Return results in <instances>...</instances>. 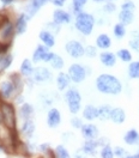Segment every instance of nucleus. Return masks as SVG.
<instances>
[{"instance_id": "41", "label": "nucleus", "mask_w": 139, "mask_h": 158, "mask_svg": "<svg viewBox=\"0 0 139 158\" xmlns=\"http://www.w3.org/2000/svg\"><path fill=\"white\" fill-rule=\"evenodd\" d=\"M120 10L132 11V12H134V11H136V4H134L133 0H124L122 4L120 5Z\"/></svg>"}, {"instance_id": "25", "label": "nucleus", "mask_w": 139, "mask_h": 158, "mask_svg": "<svg viewBox=\"0 0 139 158\" xmlns=\"http://www.w3.org/2000/svg\"><path fill=\"white\" fill-rule=\"evenodd\" d=\"M124 143L126 145H129V146H134L139 144V132L137 129L132 128L128 129L125 134H124Z\"/></svg>"}, {"instance_id": "56", "label": "nucleus", "mask_w": 139, "mask_h": 158, "mask_svg": "<svg viewBox=\"0 0 139 158\" xmlns=\"http://www.w3.org/2000/svg\"><path fill=\"white\" fill-rule=\"evenodd\" d=\"M22 1H29V0H22Z\"/></svg>"}, {"instance_id": "46", "label": "nucleus", "mask_w": 139, "mask_h": 158, "mask_svg": "<svg viewBox=\"0 0 139 158\" xmlns=\"http://www.w3.org/2000/svg\"><path fill=\"white\" fill-rule=\"evenodd\" d=\"M11 48L10 43H4L0 41V54H5V53H9V50Z\"/></svg>"}, {"instance_id": "4", "label": "nucleus", "mask_w": 139, "mask_h": 158, "mask_svg": "<svg viewBox=\"0 0 139 158\" xmlns=\"http://www.w3.org/2000/svg\"><path fill=\"white\" fill-rule=\"evenodd\" d=\"M64 99L71 114L77 115L82 110V95L77 88H69L66 90L64 92Z\"/></svg>"}, {"instance_id": "3", "label": "nucleus", "mask_w": 139, "mask_h": 158, "mask_svg": "<svg viewBox=\"0 0 139 158\" xmlns=\"http://www.w3.org/2000/svg\"><path fill=\"white\" fill-rule=\"evenodd\" d=\"M0 114L5 128L9 131H17V111L16 106L10 101H0Z\"/></svg>"}, {"instance_id": "17", "label": "nucleus", "mask_w": 139, "mask_h": 158, "mask_svg": "<svg viewBox=\"0 0 139 158\" xmlns=\"http://www.w3.org/2000/svg\"><path fill=\"white\" fill-rule=\"evenodd\" d=\"M82 118L88 122L99 120V107H96L94 104H86L82 109Z\"/></svg>"}, {"instance_id": "50", "label": "nucleus", "mask_w": 139, "mask_h": 158, "mask_svg": "<svg viewBox=\"0 0 139 158\" xmlns=\"http://www.w3.org/2000/svg\"><path fill=\"white\" fill-rule=\"evenodd\" d=\"M39 150H40L42 153H46L50 150V144L48 143H43V144H40L39 145Z\"/></svg>"}, {"instance_id": "39", "label": "nucleus", "mask_w": 139, "mask_h": 158, "mask_svg": "<svg viewBox=\"0 0 139 158\" xmlns=\"http://www.w3.org/2000/svg\"><path fill=\"white\" fill-rule=\"evenodd\" d=\"M99 55V48L95 44H88L85 46V56L89 59H94Z\"/></svg>"}, {"instance_id": "27", "label": "nucleus", "mask_w": 139, "mask_h": 158, "mask_svg": "<svg viewBox=\"0 0 139 158\" xmlns=\"http://www.w3.org/2000/svg\"><path fill=\"white\" fill-rule=\"evenodd\" d=\"M134 18H136V16H134V12H132V11L120 10L119 13H118V19H119V22L122 23L124 25H126V27L133 24Z\"/></svg>"}, {"instance_id": "7", "label": "nucleus", "mask_w": 139, "mask_h": 158, "mask_svg": "<svg viewBox=\"0 0 139 158\" xmlns=\"http://www.w3.org/2000/svg\"><path fill=\"white\" fill-rule=\"evenodd\" d=\"M16 95H18V91L10 77L0 79V98L4 101H12Z\"/></svg>"}, {"instance_id": "55", "label": "nucleus", "mask_w": 139, "mask_h": 158, "mask_svg": "<svg viewBox=\"0 0 139 158\" xmlns=\"http://www.w3.org/2000/svg\"><path fill=\"white\" fill-rule=\"evenodd\" d=\"M107 1H116V0H107Z\"/></svg>"}, {"instance_id": "24", "label": "nucleus", "mask_w": 139, "mask_h": 158, "mask_svg": "<svg viewBox=\"0 0 139 158\" xmlns=\"http://www.w3.org/2000/svg\"><path fill=\"white\" fill-rule=\"evenodd\" d=\"M34 62L32 60L30 59H24L22 61L19 66V73L24 77V78H29V77H32L34 74Z\"/></svg>"}, {"instance_id": "5", "label": "nucleus", "mask_w": 139, "mask_h": 158, "mask_svg": "<svg viewBox=\"0 0 139 158\" xmlns=\"http://www.w3.org/2000/svg\"><path fill=\"white\" fill-rule=\"evenodd\" d=\"M70 78L72 80V83L74 84H80L83 83L88 76L91 74V67L89 66H84L79 62H73L70 65L69 69H67Z\"/></svg>"}, {"instance_id": "44", "label": "nucleus", "mask_w": 139, "mask_h": 158, "mask_svg": "<svg viewBox=\"0 0 139 158\" xmlns=\"http://www.w3.org/2000/svg\"><path fill=\"white\" fill-rule=\"evenodd\" d=\"M67 0H49V4H52L55 9H64Z\"/></svg>"}, {"instance_id": "32", "label": "nucleus", "mask_w": 139, "mask_h": 158, "mask_svg": "<svg viewBox=\"0 0 139 158\" xmlns=\"http://www.w3.org/2000/svg\"><path fill=\"white\" fill-rule=\"evenodd\" d=\"M128 47L133 52L139 53V30H132L129 32Z\"/></svg>"}, {"instance_id": "35", "label": "nucleus", "mask_w": 139, "mask_h": 158, "mask_svg": "<svg viewBox=\"0 0 139 158\" xmlns=\"http://www.w3.org/2000/svg\"><path fill=\"white\" fill-rule=\"evenodd\" d=\"M50 67L53 69H55V71H62V69L65 67V60L64 58L59 55V54H57L55 53V55H54V58L52 59V61L49 62Z\"/></svg>"}, {"instance_id": "53", "label": "nucleus", "mask_w": 139, "mask_h": 158, "mask_svg": "<svg viewBox=\"0 0 139 158\" xmlns=\"http://www.w3.org/2000/svg\"><path fill=\"white\" fill-rule=\"evenodd\" d=\"M107 23V20L104 17H99V18H96V24L97 25H104Z\"/></svg>"}, {"instance_id": "48", "label": "nucleus", "mask_w": 139, "mask_h": 158, "mask_svg": "<svg viewBox=\"0 0 139 158\" xmlns=\"http://www.w3.org/2000/svg\"><path fill=\"white\" fill-rule=\"evenodd\" d=\"M54 55H55V53L52 52V50H49V52L44 55V58H43V61H42V62H44V64H49L50 61H52V59L54 58Z\"/></svg>"}, {"instance_id": "16", "label": "nucleus", "mask_w": 139, "mask_h": 158, "mask_svg": "<svg viewBox=\"0 0 139 158\" xmlns=\"http://www.w3.org/2000/svg\"><path fill=\"white\" fill-rule=\"evenodd\" d=\"M71 83H72V80H71V78H70L69 73H67V72H62V71H60L59 73H58V76H57V78H55V84H57V89H58V91H60V92H65V91L70 88Z\"/></svg>"}, {"instance_id": "51", "label": "nucleus", "mask_w": 139, "mask_h": 158, "mask_svg": "<svg viewBox=\"0 0 139 158\" xmlns=\"http://www.w3.org/2000/svg\"><path fill=\"white\" fill-rule=\"evenodd\" d=\"M73 158H88V155H86V153L82 150V148H80L79 150L76 151V153H74Z\"/></svg>"}, {"instance_id": "45", "label": "nucleus", "mask_w": 139, "mask_h": 158, "mask_svg": "<svg viewBox=\"0 0 139 158\" xmlns=\"http://www.w3.org/2000/svg\"><path fill=\"white\" fill-rule=\"evenodd\" d=\"M12 102H13L15 106H22L23 103H25V97H24L23 94H18V95H16L15 98L12 99Z\"/></svg>"}, {"instance_id": "6", "label": "nucleus", "mask_w": 139, "mask_h": 158, "mask_svg": "<svg viewBox=\"0 0 139 158\" xmlns=\"http://www.w3.org/2000/svg\"><path fill=\"white\" fill-rule=\"evenodd\" d=\"M16 28H15V19L10 15L6 16V18L0 25V41L4 43L12 44V41L16 36Z\"/></svg>"}, {"instance_id": "19", "label": "nucleus", "mask_w": 139, "mask_h": 158, "mask_svg": "<svg viewBox=\"0 0 139 158\" xmlns=\"http://www.w3.org/2000/svg\"><path fill=\"white\" fill-rule=\"evenodd\" d=\"M113 44V41L108 34L102 32L97 35V37L95 39V46L101 50H108Z\"/></svg>"}, {"instance_id": "10", "label": "nucleus", "mask_w": 139, "mask_h": 158, "mask_svg": "<svg viewBox=\"0 0 139 158\" xmlns=\"http://www.w3.org/2000/svg\"><path fill=\"white\" fill-rule=\"evenodd\" d=\"M32 78L35 80V83H47L53 79V73L48 67L46 66H37L34 69V74H32Z\"/></svg>"}, {"instance_id": "47", "label": "nucleus", "mask_w": 139, "mask_h": 158, "mask_svg": "<svg viewBox=\"0 0 139 158\" xmlns=\"http://www.w3.org/2000/svg\"><path fill=\"white\" fill-rule=\"evenodd\" d=\"M17 0H0V5L2 6V9H7L12 6Z\"/></svg>"}, {"instance_id": "36", "label": "nucleus", "mask_w": 139, "mask_h": 158, "mask_svg": "<svg viewBox=\"0 0 139 158\" xmlns=\"http://www.w3.org/2000/svg\"><path fill=\"white\" fill-rule=\"evenodd\" d=\"M118 10V6L115 4V1H106L104 4H102V12L103 15H114Z\"/></svg>"}, {"instance_id": "12", "label": "nucleus", "mask_w": 139, "mask_h": 158, "mask_svg": "<svg viewBox=\"0 0 139 158\" xmlns=\"http://www.w3.org/2000/svg\"><path fill=\"white\" fill-rule=\"evenodd\" d=\"M80 134L84 138V140H95L99 138V129L95 123L86 122L80 128Z\"/></svg>"}, {"instance_id": "57", "label": "nucleus", "mask_w": 139, "mask_h": 158, "mask_svg": "<svg viewBox=\"0 0 139 158\" xmlns=\"http://www.w3.org/2000/svg\"><path fill=\"white\" fill-rule=\"evenodd\" d=\"M138 60H139V59H138Z\"/></svg>"}, {"instance_id": "40", "label": "nucleus", "mask_w": 139, "mask_h": 158, "mask_svg": "<svg viewBox=\"0 0 139 158\" xmlns=\"http://www.w3.org/2000/svg\"><path fill=\"white\" fill-rule=\"evenodd\" d=\"M44 29L49 30L50 32H53L54 35H58L60 32V30H61V25L57 24V23L53 22V20H50V22H47V23H46V28H44Z\"/></svg>"}, {"instance_id": "33", "label": "nucleus", "mask_w": 139, "mask_h": 158, "mask_svg": "<svg viewBox=\"0 0 139 158\" xmlns=\"http://www.w3.org/2000/svg\"><path fill=\"white\" fill-rule=\"evenodd\" d=\"M115 54H116L118 59H119L121 62L129 64V62L133 61V54H132V52L129 49H127V48H120Z\"/></svg>"}, {"instance_id": "23", "label": "nucleus", "mask_w": 139, "mask_h": 158, "mask_svg": "<svg viewBox=\"0 0 139 158\" xmlns=\"http://www.w3.org/2000/svg\"><path fill=\"white\" fill-rule=\"evenodd\" d=\"M126 111L121 107H115L112 109V114H110V121L115 125H121L126 121Z\"/></svg>"}, {"instance_id": "20", "label": "nucleus", "mask_w": 139, "mask_h": 158, "mask_svg": "<svg viewBox=\"0 0 139 158\" xmlns=\"http://www.w3.org/2000/svg\"><path fill=\"white\" fill-rule=\"evenodd\" d=\"M49 50H50V48L46 47V46L42 44V43H39V44L36 46L35 50H34V53H32V56H31V60H32L34 65H37V64L42 62L44 55H46Z\"/></svg>"}, {"instance_id": "1", "label": "nucleus", "mask_w": 139, "mask_h": 158, "mask_svg": "<svg viewBox=\"0 0 139 158\" xmlns=\"http://www.w3.org/2000/svg\"><path fill=\"white\" fill-rule=\"evenodd\" d=\"M95 86L99 92L110 96H118L124 89L121 80L112 73H101L95 79Z\"/></svg>"}, {"instance_id": "21", "label": "nucleus", "mask_w": 139, "mask_h": 158, "mask_svg": "<svg viewBox=\"0 0 139 158\" xmlns=\"http://www.w3.org/2000/svg\"><path fill=\"white\" fill-rule=\"evenodd\" d=\"M39 39H40L41 43L48 48H53L55 46V35L53 32H50L49 30H41L40 34H39Z\"/></svg>"}, {"instance_id": "18", "label": "nucleus", "mask_w": 139, "mask_h": 158, "mask_svg": "<svg viewBox=\"0 0 139 158\" xmlns=\"http://www.w3.org/2000/svg\"><path fill=\"white\" fill-rule=\"evenodd\" d=\"M35 131H36L35 122H34V120H32V118H29V120L23 121V123H22V126H20L19 133L24 137V138L30 139V138H32V135H34Z\"/></svg>"}, {"instance_id": "30", "label": "nucleus", "mask_w": 139, "mask_h": 158, "mask_svg": "<svg viewBox=\"0 0 139 158\" xmlns=\"http://www.w3.org/2000/svg\"><path fill=\"white\" fill-rule=\"evenodd\" d=\"M126 35H127V27L120 22L115 23L113 27V36L116 40H122Z\"/></svg>"}, {"instance_id": "2", "label": "nucleus", "mask_w": 139, "mask_h": 158, "mask_svg": "<svg viewBox=\"0 0 139 158\" xmlns=\"http://www.w3.org/2000/svg\"><path fill=\"white\" fill-rule=\"evenodd\" d=\"M74 29L83 36H90L94 32V28L96 25V17L86 11H83L82 13L74 16L73 19Z\"/></svg>"}, {"instance_id": "43", "label": "nucleus", "mask_w": 139, "mask_h": 158, "mask_svg": "<svg viewBox=\"0 0 139 158\" xmlns=\"http://www.w3.org/2000/svg\"><path fill=\"white\" fill-rule=\"evenodd\" d=\"M114 155L116 158H125L127 157L129 153L126 151V148H124L122 146H115L114 148Z\"/></svg>"}, {"instance_id": "29", "label": "nucleus", "mask_w": 139, "mask_h": 158, "mask_svg": "<svg viewBox=\"0 0 139 158\" xmlns=\"http://www.w3.org/2000/svg\"><path fill=\"white\" fill-rule=\"evenodd\" d=\"M12 62H13V55L10 52L5 54H0V74L9 69L12 65Z\"/></svg>"}, {"instance_id": "31", "label": "nucleus", "mask_w": 139, "mask_h": 158, "mask_svg": "<svg viewBox=\"0 0 139 158\" xmlns=\"http://www.w3.org/2000/svg\"><path fill=\"white\" fill-rule=\"evenodd\" d=\"M127 76L132 80H137L139 79V60H133L132 62L128 64L127 67Z\"/></svg>"}, {"instance_id": "26", "label": "nucleus", "mask_w": 139, "mask_h": 158, "mask_svg": "<svg viewBox=\"0 0 139 158\" xmlns=\"http://www.w3.org/2000/svg\"><path fill=\"white\" fill-rule=\"evenodd\" d=\"M99 148L97 139L95 140H84V144L82 146V150L88 155V156H96L97 148Z\"/></svg>"}, {"instance_id": "38", "label": "nucleus", "mask_w": 139, "mask_h": 158, "mask_svg": "<svg viewBox=\"0 0 139 158\" xmlns=\"http://www.w3.org/2000/svg\"><path fill=\"white\" fill-rule=\"evenodd\" d=\"M54 152H55V158H72L69 150L64 145H58L54 150Z\"/></svg>"}, {"instance_id": "54", "label": "nucleus", "mask_w": 139, "mask_h": 158, "mask_svg": "<svg viewBox=\"0 0 139 158\" xmlns=\"http://www.w3.org/2000/svg\"><path fill=\"white\" fill-rule=\"evenodd\" d=\"M92 2H95V4H104L107 0H91Z\"/></svg>"}, {"instance_id": "34", "label": "nucleus", "mask_w": 139, "mask_h": 158, "mask_svg": "<svg viewBox=\"0 0 139 158\" xmlns=\"http://www.w3.org/2000/svg\"><path fill=\"white\" fill-rule=\"evenodd\" d=\"M112 106L109 104H102L99 107V120L104 122V121H109L110 114H112Z\"/></svg>"}, {"instance_id": "9", "label": "nucleus", "mask_w": 139, "mask_h": 158, "mask_svg": "<svg viewBox=\"0 0 139 158\" xmlns=\"http://www.w3.org/2000/svg\"><path fill=\"white\" fill-rule=\"evenodd\" d=\"M73 19H74V16L65 9H55L53 11V15H52V20L61 27L70 25L71 23H73Z\"/></svg>"}, {"instance_id": "28", "label": "nucleus", "mask_w": 139, "mask_h": 158, "mask_svg": "<svg viewBox=\"0 0 139 158\" xmlns=\"http://www.w3.org/2000/svg\"><path fill=\"white\" fill-rule=\"evenodd\" d=\"M89 0H71V7H70V12L73 16H77L84 11V7L86 6Z\"/></svg>"}, {"instance_id": "15", "label": "nucleus", "mask_w": 139, "mask_h": 158, "mask_svg": "<svg viewBox=\"0 0 139 158\" xmlns=\"http://www.w3.org/2000/svg\"><path fill=\"white\" fill-rule=\"evenodd\" d=\"M99 60L104 67H114L116 65L118 56L110 50H102L99 54Z\"/></svg>"}, {"instance_id": "52", "label": "nucleus", "mask_w": 139, "mask_h": 158, "mask_svg": "<svg viewBox=\"0 0 139 158\" xmlns=\"http://www.w3.org/2000/svg\"><path fill=\"white\" fill-rule=\"evenodd\" d=\"M9 13L6 12V10L4 9V10H0V25H1V23L4 22V19L6 18V16H7Z\"/></svg>"}, {"instance_id": "13", "label": "nucleus", "mask_w": 139, "mask_h": 158, "mask_svg": "<svg viewBox=\"0 0 139 158\" xmlns=\"http://www.w3.org/2000/svg\"><path fill=\"white\" fill-rule=\"evenodd\" d=\"M49 2V0H29L27 4H25V6H24V12L29 16L30 18H32V17H35L36 15H37V12L44 6V5H47Z\"/></svg>"}, {"instance_id": "14", "label": "nucleus", "mask_w": 139, "mask_h": 158, "mask_svg": "<svg viewBox=\"0 0 139 158\" xmlns=\"http://www.w3.org/2000/svg\"><path fill=\"white\" fill-rule=\"evenodd\" d=\"M47 126L52 129L58 128L61 123V113L59 109L57 108H49L47 111V118H46Z\"/></svg>"}, {"instance_id": "8", "label": "nucleus", "mask_w": 139, "mask_h": 158, "mask_svg": "<svg viewBox=\"0 0 139 158\" xmlns=\"http://www.w3.org/2000/svg\"><path fill=\"white\" fill-rule=\"evenodd\" d=\"M65 52L72 59H80L85 55V46L78 40H70L65 43Z\"/></svg>"}, {"instance_id": "11", "label": "nucleus", "mask_w": 139, "mask_h": 158, "mask_svg": "<svg viewBox=\"0 0 139 158\" xmlns=\"http://www.w3.org/2000/svg\"><path fill=\"white\" fill-rule=\"evenodd\" d=\"M30 19L31 18H30L24 11L19 12L16 16V18H15V28H16V34L17 35H24L27 32L28 24H29Z\"/></svg>"}, {"instance_id": "49", "label": "nucleus", "mask_w": 139, "mask_h": 158, "mask_svg": "<svg viewBox=\"0 0 139 158\" xmlns=\"http://www.w3.org/2000/svg\"><path fill=\"white\" fill-rule=\"evenodd\" d=\"M97 143H99V148H102V146H104V145L110 144L109 139L107 138V137H101V135H99V138H97Z\"/></svg>"}, {"instance_id": "42", "label": "nucleus", "mask_w": 139, "mask_h": 158, "mask_svg": "<svg viewBox=\"0 0 139 158\" xmlns=\"http://www.w3.org/2000/svg\"><path fill=\"white\" fill-rule=\"evenodd\" d=\"M83 118H78V116H73V118L70 120V123H71V126H72V128L74 129H80L83 127V125H84V122H83Z\"/></svg>"}, {"instance_id": "22", "label": "nucleus", "mask_w": 139, "mask_h": 158, "mask_svg": "<svg viewBox=\"0 0 139 158\" xmlns=\"http://www.w3.org/2000/svg\"><path fill=\"white\" fill-rule=\"evenodd\" d=\"M35 113V108L31 103H23L22 106H19V109H18V116L22 121H25V120H29L31 118V116L34 115Z\"/></svg>"}, {"instance_id": "37", "label": "nucleus", "mask_w": 139, "mask_h": 158, "mask_svg": "<svg viewBox=\"0 0 139 158\" xmlns=\"http://www.w3.org/2000/svg\"><path fill=\"white\" fill-rule=\"evenodd\" d=\"M99 157L101 158H115L114 148L110 146V144L102 146L99 150Z\"/></svg>"}]
</instances>
